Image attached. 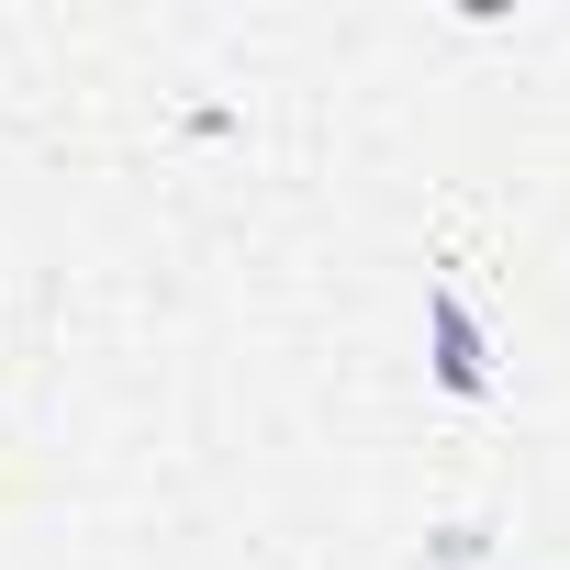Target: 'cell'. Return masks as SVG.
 Listing matches in <instances>:
<instances>
[{"label": "cell", "mask_w": 570, "mask_h": 570, "mask_svg": "<svg viewBox=\"0 0 570 570\" xmlns=\"http://www.w3.org/2000/svg\"><path fill=\"white\" fill-rule=\"evenodd\" d=\"M425 370L448 403H492V336H481L459 279H425Z\"/></svg>", "instance_id": "obj_1"}]
</instances>
